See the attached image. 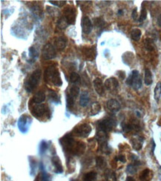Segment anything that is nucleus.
Returning a JSON list of instances; mask_svg holds the SVG:
<instances>
[{"label":"nucleus","instance_id":"obj_1","mask_svg":"<svg viewBox=\"0 0 161 181\" xmlns=\"http://www.w3.org/2000/svg\"><path fill=\"white\" fill-rule=\"evenodd\" d=\"M62 149L66 152L72 155L80 156L85 151V145L82 142H76L70 134H67L60 139Z\"/></svg>","mask_w":161,"mask_h":181},{"label":"nucleus","instance_id":"obj_2","mask_svg":"<svg viewBox=\"0 0 161 181\" xmlns=\"http://www.w3.org/2000/svg\"><path fill=\"white\" fill-rule=\"evenodd\" d=\"M45 81L47 82H51L55 86L60 87L62 85V79L60 72L57 68L54 66H50L47 68V69L45 71L44 74Z\"/></svg>","mask_w":161,"mask_h":181},{"label":"nucleus","instance_id":"obj_3","mask_svg":"<svg viewBox=\"0 0 161 181\" xmlns=\"http://www.w3.org/2000/svg\"><path fill=\"white\" fill-rule=\"evenodd\" d=\"M41 74H42L41 70L37 69L27 79V80L25 82V88L27 92L31 93L37 87L39 82L40 81Z\"/></svg>","mask_w":161,"mask_h":181},{"label":"nucleus","instance_id":"obj_4","mask_svg":"<svg viewBox=\"0 0 161 181\" xmlns=\"http://www.w3.org/2000/svg\"><path fill=\"white\" fill-rule=\"evenodd\" d=\"M126 84L136 90H139L142 87V80H141V76L138 71H132L130 75L127 78Z\"/></svg>","mask_w":161,"mask_h":181},{"label":"nucleus","instance_id":"obj_5","mask_svg":"<svg viewBox=\"0 0 161 181\" xmlns=\"http://www.w3.org/2000/svg\"><path fill=\"white\" fill-rule=\"evenodd\" d=\"M117 123L115 119L111 117H106L101 120L98 121L97 127L99 131H103L105 132H109L112 131V129L116 126Z\"/></svg>","mask_w":161,"mask_h":181},{"label":"nucleus","instance_id":"obj_6","mask_svg":"<svg viewBox=\"0 0 161 181\" xmlns=\"http://www.w3.org/2000/svg\"><path fill=\"white\" fill-rule=\"evenodd\" d=\"M91 127L89 124L82 123L78 125L74 129V135L80 137H87L91 132Z\"/></svg>","mask_w":161,"mask_h":181},{"label":"nucleus","instance_id":"obj_7","mask_svg":"<svg viewBox=\"0 0 161 181\" xmlns=\"http://www.w3.org/2000/svg\"><path fill=\"white\" fill-rule=\"evenodd\" d=\"M56 55V49H55L54 45L51 44H47L43 47L42 51V56L43 60H49L54 59Z\"/></svg>","mask_w":161,"mask_h":181},{"label":"nucleus","instance_id":"obj_8","mask_svg":"<svg viewBox=\"0 0 161 181\" xmlns=\"http://www.w3.org/2000/svg\"><path fill=\"white\" fill-rule=\"evenodd\" d=\"M76 9L72 6L66 7L64 10V17L68 25H73L76 22Z\"/></svg>","mask_w":161,"mask_h":181},{"label":"nucleus","instance_id":"obj_9","mask_svg":"<svg viewBox=\"0 0 161 181\" xmlns=\"http://www.w3.org/2000/svg\"><path fill=\"white\" fill-rule=\"evenodd\" d=\"M31 123V118L27 115H23L19 117L18 121V127L19 131L22 133L27 132L29 125Z\"/></svg>","mask_w":161,"mask_h":181},{"label":"nucleus","instance_id":"obj_10","mask_svg":"<svg viewBox=\"0 0 161 181\" xmlns=\"http://www.w3.org/2000/svg\"><path fill=\"white\" fill-rule=\"evenodd\" d=\"M47 110V106L45 104H37L33 106L31 113L36 117H42L46 115Z\"/></svg>","mask_w":161,"mask_h":181},{"label":"nucleus","instance_id":"obj_11","mask_svg":"<svg viewBox=\"0 0 161 181\" xmlns=\"http://www.w3.org/2000/svg\"><path fill=\"white\" fill-rule=\"evenodd\" d=\"M82 31L85 34H89L92 30V23L91 19L87 16H85L82 18L81 21Z\"/></svg>","mask_w":161,"mask_h":181},{"label":"nucleus","instance_id":"obj_12","mask_svg":"<svg viewBox=\"0 0 161 181\" xmlns=\"http://www.w3.org/2000/svg\"><path fill=\"white\" fill-rule=\"evenodd\" d=\"M105 88L109 91H115L119 87V82L115 77H111L107 79L105 82Z\"/></svg>","mask_w":161,"mask_h":181},{"label":"nucleus","instance_id":"obj_13","mask_svg":"<svg viewBox=\"0 0 161 181\" xmlns=\"http://www.w3.org/2000/svg\"><path fill=\"white\" fill-rule=\"evenodd\" d=\"M106 107L109 111L112 114H116L117 112H118L120 109L121 106L120 104L117 100L115 99L109 100L106 103Z\"/></svg>","mask_w":161,"mask_h":181},{"label":"nucleus","instance_id":"obj_14","mask_svg":"<svg viewBox=\"0 0 161 181\" xmlns=\"http://www.w3.org/2000/svg\"><path fill=\"white\" fill-rule=\"evenodd\" d=\"M67 39L64 37H59L54 40V46L56 51H62L66 47Z\"/></svg>","mask_w":161,"mask_h":181},{"label":"nucleus","instance_id":"obj_15","mask_svg":"<svg viewBox=\"0 0 161 181\" xmlns=\"http://www.w3.org/2000/svg\"><path fill=\"white\" fill-rule=\"evenodd\" d=\"M94 89H95L96 92L99 94L100 96H103L105 94V89H104V85L103 83V81L100 78H96L93 82Z\"/></svg>","mask_w":161,"mask_h":181},{"label":"nucleus","instance_id":"obj_16","mask_svg":"<svg viewBox=\"0 0 161 181\" xmlns=\"http://www.w3.org/2000/svg\"><path fill=\"white\" fill-rule=\"evenodd\" d=\"M131 143L134 150L140 151L143 147V138L140 136H134L133 138H131Z\"/></svg>","mask_w":161,"mask_h":181},{"label":"nucleus","instance_id":"obj_17","mask_svg":"<svg viewBox=\"0 0 161 181\" xmlns=\"http://www.w3.org/2000/svg\"><path fill=\"white\" fill-rule=\"evenodd\" d=\"M51 162L55 167V173L61 174L63 172V167H62V162H61L60 157L58 156H54L51 157Z\"/></svg>","mask_w":161,"mask_h":181},{"label":"nucleus","instance_id":"obj_18","mask_svg":"<svg viewBox=\"0 0 161 181\" xmlns=\"http://www.w3.org/2000/svg\"><path fill=\"white\" fill-rule=\"evenodd\" d=\"M107 132L103 131H97V133L96 134V139L97 140V142L100 143V145L103 144V143H107V139H108V135Z\"/></svg>","mask_w":161,"mask_h":181},{"label":"nucleus","instance_id":"obj_19","mask_svg":"<svg viewBox=\"0 0 161 181\" xmlns=\"http://www.w3.org/2000/svg\"><path fill=\"white\" fill-rule=\"evenodd\" d=\"M46 94L43 91H38L33 97V101L36 104H40L46 100Z\"/></svg>","mask_w":161,"mask_h":181},{"label":"nucleus","instance_id":"obj_20","mask_svg":"<svg viewBox=\"0 0 161 181\" xmlns=\"http://www.w3.org/2000/svg\"><path fill=\"white\" fill-rule=\"evenodd\" d=\"M89 95H88V91H82L80 95V105L82 107H85L89 103Z\"/></svg>","mask_w":161,"mask_h":181},{"label":"nucleus","instance_id":"obj_21","mask_svg":"<svg viewBox=\"0 0 161 181\" xmlns=\"http://www.w3.org/2000/svg\"><path fill=\"white\" fill-rule=\"evenodd\" d=\"M104 175H105V178L106 181H117V177H116L115 172L111 170V169H106Z\"/></svg>","mask_w":161,"mask_h":181},{"label":"nucleus","instance_id":"obj_22","mask_svg":"<svg viewBox=\"0 0 161 181\" xmlns=\"http://www.w3.org/2000/svg\"><path fill=\"white\" fill-rule=\"evenodd\" d=\"M151 178H152V172L149 169H144L140 175V180L141 181H149Z\"/></svg>","mask_w":161,"mask_h":181},{"label":"nucleus","instance_id":"obj_23","mask_svg":"<svg viewBox=\"0 0 161 181\" xmlns=\"http://www.w3.org/2000/svg\"><path fill=\"white\" fill-rule=\"evenodd\" d=\"M144 82L146 86H150L152 84V74L150 70L146 68L145 70V76H144Z\"/></svg>","mask_w":161,"mask_h":181},{"label":"nucleus","instance_id":"obj_24","mask_svg":"<svg viewBox=\"0 0 161 181\" xmlns=\"http://www.w3.org/2000/svg\"><path fill=\"white\" fill-rule=\"evenodd\" d=\"M154 100H156L157 103L160 101V99L161 97V82H159L157 83L156 86H155L154 91Z\"/></svg>","mask_w":161,"mask_h":181},{"label":"nucleus","instance_id":"obj_25","mask_svg":"<svg viewBox=\"0 0 161 181\" xmlns=\"http://www.w3.org/2000/svg\"><path fill=\"white\" fill-rule=\"evenodd\" d=\"M142 32L139 28H134L131 31V37L134 41H139L140 40Z\"/></svg>","mask_w":161,"mask_h":181},{"label":"nucleus","instance_id":"obj_26","mask_svg":"<svg viewBox=\"0 0 161 181\" xmlns=\"http://www.w3.org/2000/svg\"><path fill=\"white\" fill-rule=\"evenodd\" d=\"M96 166L100 169H105V166H106V161H105V158L101 156L97 157V158H96Z\"/></svg>","mask_w":161,"mask_h":181},{"label":"nucleus","instance_id":"obj_27","mask_svg":"<svg viewBox=\"0 0 161 181\" xmlns=\"http://www.w3.org/2000/svg\"><path fill=\"white\" fill-rule=\"evenodd\" d=\"M97 174L95 172H90L85 174L83 176L84 181H95L97 180Z\"/></svg>","mask_w":161,"mask_h":181},{"label":"nucleus","instance_id":"obj_28","mask_svg":"<svg viewBox=\"0 0 161 181\" xmlns=\"http://www.w3.org/2000/svg\"><path fill=\"white\" fill-rule=\"evenodd\" d=\"M101 110V106L100 104L99 103H94L91 105V115L92 116L97 115L100 113Z\"/></svg>","mask_w":161,"mask_h":181},{"label":"nucleus","instance_id":"obj_29","mask_svg":"<svg viewBox=\"0 0 161 181\" xmlns=\"http://www.w3.org/2000/svg\"><path fill=\"white\" fill-rule=\"evenodd\" d=\"M80 92V88H78L77 86H72V87L70 88L69 94H69L71 97L76 99V98L78 97V95H79Z\"/></svg>","mask_w":161,"mask_h":181},{"label":"nucleus","instance_id":"obj_30","mask_svg":"<svg viewBox=\"0 0 161 181\" xmlns=\"http://www.w3.org/2000/svg\"><path fill=\"white\" fill-rule=\"evenodd\" d=\"M145 48H146L147 50L149 51H152L154 50V41L152 40V39H146L145 40Z\"/></svg>","mask_w":161,"mask_h":181},{"label":"nucleus","instance_id":"obj_31","mask_svg":"<svg viewBox=\"0 0 161 181\" xmlns=\"http://www.w3.org/2000/svg\"><path fill=\"white\" fill-rule=\"evenodd\" d=\"M49 98H50V100L53 102V103H60V98H59L58 94L55 91H53V90H50V91H49Z\"/></svg>","mask_w":161,"mask_h":181},{"label":"nucleus","instance_id":"obj_32","mask_svg":"<svg viewBox=\"0 0 161 181\" xmlns=\"http://www.w3.org/2000/svg\"><path fill=\"white\" fill-rule=\"evenodd\" d=\"M83 54L85 55V58L88 60H93V56L94 55V51L92 48H86L85 50L83 51Z\"/></svg>","mask_w":161,"mask_h":181},{"label":"nucleus","instance_id":"obj_33","mask_svg":"<svg viewBox=\"0 0 161 181\" xmlns=\"http://www.w3.org/2000/svg\"><path fill=\"white\" fill-rule=\"evenodd\" d=\"M137 171V166L135 163L129 164L126 168V172L129 174H134Z\"/></svg>","mask_w":161,"mask_h":181},{"label":"nucleus","instance_id":"obj_34","mask_svg":"<svg viewBox=\"0 0 161 181\" xmlns=\"http://www.w3.org/2000/svg\"><path fill=\"white\" fill-rule=\"evenodd\" d=\"M100 151L103 153H104V154H109L111 152V148H110L109 145H108V143H103V144H101L100 145Z\"/></svg>","mask_w":161,"mask_h":181},{"label":"nucleus","instance_id":"obj_35","mask_svg":"<svg viewBox=\"0 0 161 181\" xmlns=\"http://www.w3.org/2000/svg\"><path fill=\"white\" fill-rule=\"evenodd\" d=\"M94 25H95L97 27H103L105 25V21L103 20L101 17H97L94 19Z\"/></svg>","mask_w":161,"mask_h":181},{"label":"nucleus","instance_id":"obj_36","mask_svg":"<svg viewBox=\"0 0 161 181\" xmlns=\"http://www.w3.org/2000/svg\"><path fill=\"white\" fill-rule=\"evenodd\" d=\"M57 25H58V27H60V29L66 28V27H67L68 25L67 21H66V19H65L64 17H61V18L59 19Z\"/></svg>","mask_w":161,"mask_h":181},{"label":"nucleus","instance_id":"obj_37","mask_svg":"<svg viewBox=\"0 0 161 181\" xmlns=\"http://www.w3.org/2000/svg\"><path fill=\"white\" fill-rule=\"evenodd\" d=\"M74 101H75V99L71 97L69 94H68L67 97H66V103H67V107L68 109H71L74 107Z\"/></svg>","mask_w":161,"mask_h":181},{"label":"nucleus","instance_id":"obj_38","mask_svg":"<svg viewBox=\"0 0 161 181\" xmlns=\"http://www.w3.org/2000/svg\"><path fill=\"white\" fill-rule=\"evenodd\" d=\"M48 148V143H47L45 140H42V142H41L40 145V154L42 155L44 154L45 152H46L47 149Z\"/></svg>","mask_w":161,"mask_h":181},{"label":"nucleus","instance_id":"obj_39","mask_svg":"<svg viewBox=\"0 0 161 181\" xmlns=\"http://www.w3.org/2000/svg\"><path fill=\"white\" fill-rule=\"evenodd\" d=\"M80 79V76L76 72H72L70 75V80L71 82H73V83H76V82H79Z\"/></svg>","mask_w":161,"mask_h":181},{"label":"nucleus","instance_id":"obj_40","mask_svg":"<svg viewBox=\"0 0 161 181\" xmlns=\"http://www.w3.org/2000/svg\"><path fill=\"white\" fill-rule=\"evenodd\" d=\"M37 56H38V53L36 50H35L34 47H31L30 48H29V56H30L31 58H32V60H34V59L37 57Z\"/></svg>","mask_w":161,"mask_h":181},{"label":"nucleus","instance_id":"obj_41","mask_svg":"<svg viewBox=\"0 0 161 181\" xmlns=\"http://www.w3.org/2000/svg\"><path fill=\"white\" fill-rule=\"evenodd\" d=\"M147 18V11L146 8H143L141 10V13H140V17L139 18V22H143L144 21L145 19H146Z\"/></svg>","mask_w":161,"mask_h":181},{"label":"nucleus","instance_id":"obj_42","mask_svg":"<svg viewBox=\"0 0 161 181\" xmlns=\"http://www.w3.org/2000/svg\"><path fill=\"white\" fill-rule=\"evenodd\" d=\"M49 2L57 7H62L66 3V1H49Z\"/></svg>","mask_w":161,"mask_h":181},{"label":"nucleus","instance_id":"obj_43","mask_svg":"<svg viewBox=\"0 0 161 181\" xmlns=\"http://www.w3.org/2000/svg\"><path fill=\"white\" fill-rule=\"evenodd\" d=\"M42 181H51L50 180V176H49L48 174H47L46 172L44 171H42Z\"/></svg>","mask_w":161,"mask_h":181},{"label":"nucleus","instance_id":"obj_44","mask_svg":"<svg viewBox=\"0 0 161 181\" xmlns=\"http://www.w3.org/2000/svg\"><path fill=\"white\" fill-rule=\"evenodd\" d=\"M115 160H117V161H120L121 163H123L126 162V159H125V157L124 156V155H123V154L118 155V156L116 157Z\"/></svg>","mask_w":161,"mask_h":181},{"label":"nucleus","instance_id":"obj_45","mask_svg":"<svg viewBox=\"0 0 161 181\" xmlns=\"http://www.w3.org/2000/svg\"><path fill=\"white\" fill-rule=\"evenodd\" d=\"M131 16H132V18L133 19H134V20H136L137 19V17H138V15H137V8H134L133 10L132 11V13H131Z\"/></svg>","mask_w":161,"mask_h":181},{"label":"nucleus","instance_id":"obj_46","mask_svg":"<svg viewBox=\"0 0 161 181\" xmlns=\"http://www.w3.org/2000/svg\"><path fill=\"white\" fill-rule=\"evenodd\" d=\"M117 75L119 76V77L122 79V80H123L125 77V73L124 71H117Z\"/></svg>","mask_w":161,"mask_h":181},{"label":"nucleus","instance_id":"obj_47","mask_svg":"<svg viewBox=\"0 0 161 181\" xmlns=\"http://www.w3.org/2000/svg\"><path fill=\"white\" fill-rule=\"evenodd\" d=\"M125 181H136V180H135V179L134 178H132V177L129 176L127 177L126 179H125Z\"/></svg>","mask_w":161,"mask_h":181},{"label":"nucleus","instance_id":"obj_48","mask_svg":"<svg viewBox=\"0 0 161 181\" xmlns=\"http://www.w3.org/2000/svg\"><path fill=\"white\" fill-rule=\"evenodd\" d=\"M158 24L160 27H161V14L159 16L158 18Z\"/></svg>","mask_w":161,"mask_h":181},{"label":"nucleus","instance_id":"obj_49","mask_svg":"<svg viewBox=\"0 0 161 181\" xmlns=\"http://www.w3.org/2000/svg\"><path fill=\"white\" fill-rule=\"evenodd\" d=\"M152 153H154V149H155V143H154V139H152Z\"/></svg>","mask_w":161,"mask_h":181},{"label":"nucleus","instance_id":"obj_50","mask_svg":"<svg viewBox=\"0 0 161 181\" xmlns=\"http://www.w3.org/2000/svg\"><path fill=\"white\" fill-rule=\"evenodd\" d=\"M123 11H122V10H119V11H118V14L120 15V14H123Z\"/></svg>","mask_w":161,"mask_h":181}]
</instances>
